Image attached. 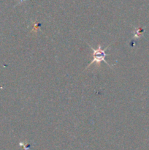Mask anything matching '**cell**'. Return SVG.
I'll list each match as a JSON object with an SVG mask.
<instances>
[{"mask_svg":"<svg viewBox=\"0 0 149 150\" xmlns=\"http://www.w3.org/2000/svg\"><path fill=\"white\" fill-rule=\"evenodd\" d=\"M89 47L91 48L92 51H93V53H92V56H93V60H91V62L89 63V65L86 67V68H88L89 66H91L92 64H93L94 62H96V63H97V64H99H99H100L101 62H105L108 65L110 66V67H111V66H112V65H111V64H110L109 63L107 62V61L105 60V57H106L108 55V54H106V53H105V51L108 49V47L110 46V45H108V46H107L106 48H105L104 50L102 49L100 45H99V47H98L97 49H94L93 48H92L91 45H90L89 44Z\"/></svg>","mask_w":149,"mask_h":150,"instance_id":"6da1fadb","label":"cell"}]
</instances>
